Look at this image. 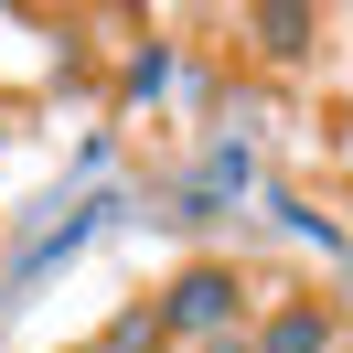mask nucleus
<instances>
[{
    "mask_svg": "<svg viewBox=\"0 0 353 353\" xmlns=\"http://www.w3.org/2000/svg\"><path fill=\"white\" fill-rule=\"evenodd\" d=\"M257 353H343V332H332L321 300H279V310L257 321Z\"/></svg>",
    "mask_w": 353,
    "mask_h": 353,
    "instance_id": "nucleus-2",
    "label": "nucleus"
},
{
    "mask_svg": "<svg viewBox=\"0 0 353 353\" xmlns=\"http://www.w3.org/2000/svg\"><path fill=\"white\" fill-rule=\"evenodd\" d=\"M246 32H257L268 65H300L310 32H321V11H310V0H257V11H246Z\"/></svg>",
    "mask_w": 353,
    "mask_h": 353,
    "instance_id": "nucleus-3",
    "label": "nucleus"
},
{
    "mask_svg": "<svg viewBox=\"0 0 353 353\" xmlns=\"http://www.w3.org/2000/svg\"><path fill=\"white\" fill-rule=\"evenodd\" d=\"M97 225H108V203H75V214H65V225H54V236H43V246H32V257H22V289H32V279H54V268H65L75 246L97 236Z\"/></svg>",
    "mask_w": 353,
    "mask_h": 353,
    "instance_id": "nucleus-4",
    "label": "nucleus"
},
{
    "mask_svg": "<svg viewBox=\"0 0 353 353\" xmlns=\"http://www.w3.org/2000/svg\"><path fill=\"white\" fill-rule=\"evenodd\" d=\"M161 86H172V54H129V75H118V108H150Z\"/></svg>",
    "mask_w": 353,
    "mask_h": 353,
    "instance_id": "nucleus-6",
    "label": "nucleus"
},
{
    "mask_svg": "<svg viewBox=\"0 0 353 353\" xmlns=\"http://www.w3.org/2000/svg\"><path fill=\"white\" fill-rule=\"evenodd\" d=\"M150 310H161V343H225V332L246 321V268L203 257V268H182Z\"/></svg>",
    "mask_w": 353,
    "mask_h": 353,
    "instance_id": "nucleus-1",
    "label": "nucleus"
},
{
    "mask_svg": "<svg viewBox=\"0 0 353 353\" xmlns=\"http://www.w3.org/2000/svg\"><path fill=\"white\" fill-rule=\"evenodd\" d=\"M65 353H75V343H65Z\"/></svg>",
    "mask_w": 353,
    "mask_h": 353,
    "instance_id": "nucleus-9",
    "label": "nucleus"
},
{
    "mask_svg": "<svg viewBox=\"0 0 353 353\" xmlns=\"http://www.w3.org/2000/svg\"><path fill=\"white\" fill-rule=\"evenodd\" d=\"M193 353H257V343H246V332H225V343H193Z\"/></svg>",
    "mask_w": 353,
    "mask_h": 353,
    "instance_id": "nucleus-8",
    "label": "nucleus"
},
{
    "mask_svg": "<svg viewBox=\"0 0 353 353\" xmlns=\"http://www.w3.org/2000/svg\"><path fill=\"white\" fill-rule=\"evenodd\" d=\"M246 172H257V161H246L236 139H225V150H214V161L193 172V193H182V203H193V214H214V203H236V182H246Z\"/></svg>",
    "mask_w": 353,
    "mask_h": 353,
    "instance_id": "nucleus-5",
    "label": "nucleus"
},
{
    "mask_svg": "<svg viewBox=\"0 0 353 353\" xmlns=\"http://www.w3.org/2000/svg\"><path fill=\"white\" fill-rule=\"evenodd\" d=\"M150 343H161V310H150V300H139V310H129V321H118V332H108V353H150Z\"/></svg>",
    "mask_w": 353,
    "mask_h": 353,
    "instance_id": "nucleus-7",
    "label": "nucleus"
}]
</instances>
